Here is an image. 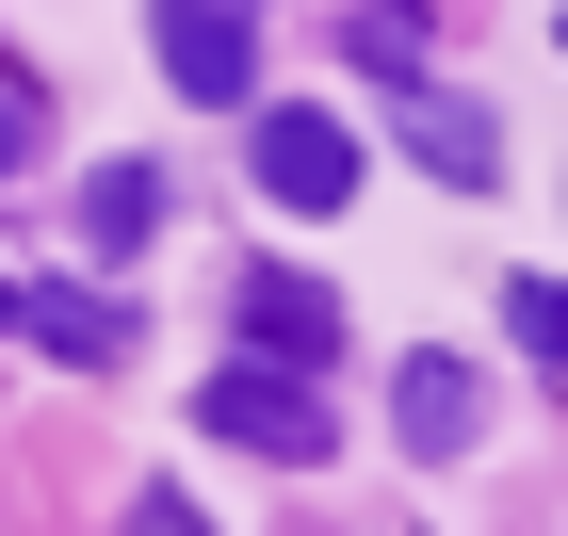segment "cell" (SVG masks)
<instances>
[{
	"label": "cell",
	"mask_w": 568,
	"mask_h": 536,
	"mask_svg": "<svg viewBox=\"0 0 568 536\" xmlns=\"http://www.w3.org/2000/svg\"><path fill=\"white\" fill-rule=\"evenodd\" d=\"M17 146H33V98H0V163H17Z\"/></svg>",
	"instance_id": "30bf717a"
},
{
	"label": "cell",
	"mask_w": 568,
	"mask_h": 536,
	"mask_svg": "<svg viewBox=\"0 0 568 536\" xmlns=\"http://www.w3.org/2000/svg\"><path fill=\"white\" fill-rule=\"evenodd\" d=\"M504 325H520V342L568 374V276H504Z\"/></svg>",
	"instance_id": "9c48e42d"
},
{
	"label": "cell",
	"mask_w": 568,
	"mask_h": 536,
	"mask_svg": "<svg viewBox=\"0 0 568 536\" xmlns=\"http://www.w3.org/2000/svg\"><path fill=\"white\" fill-rule=\"evenodd\" d=\"M179 98H261V49H244V0H146Z\"/></svg>",
	"instance_id": "3957f363"
},
{
	"label": "cell",
	"mask_w": 568,
	"mask_h": 536,
	"mask_svg": "<svg viewBox=\"0 0 568 536\" xmlns=\"http://www.w3.org/2000/svg\"><path fill=\"white\" fill-rule=\"evenodd\" d=\"M0 325H17V276H0Z\"/></svg>",
	"instance_id": "8fae6325"
},
{
	"label": "cell",
	"mask_w": 568,
	"mask_h": 536,
	"mask_svg": "<svg viewBox=\"0 0 568 536\" xmlns=\"http://www.w3.org/2000/svg\"><path fill=\"white\" fill-rule=\"evenodd\" d=\"M261 195H276V212H342V195H357V131L308 114V98H276V114H261Z\"/></svg>",
	"instance_id": "7a4b0ae2"
},
{
	"label": "cell",
	"mask_w": 568,
	"mask_h": 536,
	"mask_svg": "<svg viewBox=\"0 0 568 536\" xmlns=\"http://www.w3.org/2000/svg\"><path fill=\"white\" fill-rule=\"evenodd\" d=\"M195 423H212V439H244V455H325V391H308L293 357H276V374H212V391H195Z\"/></svg>",
	"instance_id": "6da1fadb"
},
{
	"label": "cell",
	"mask_w": 568,
	"mask_h": 536,
	"mask_svg": "<svg viewBox=\"0 0 568 536\" xmlns=\"http://www.w3.org/2000/svg\"><path fill=\"white\" fill-rule=\"evenodd\" d=\"M244 325H261V342H293V374H308V357H325V342H342V310H325V276H244Z\"/></svg>",
	"instance_id": "52a82bcc"
},
{
	"label": "cell",
	"mask_w": 568,
	"mask_h": 536,
	"mask_svg": "<svg viewBox=\"0 0 568 536\" xmlns=\"http://www.w3.org/2000/svg\"><path fill=\"white\" fill-rule=\"evenodd\" d=\"M406 146H423L438 179H504V131H487L471 98H406Z\"/></svg>",
	"instance_id": "ba28073f"
},
{
	"label": "cell",
	"mask_w": 568,
	"mask_h": 536,
	"mask_svg": "<svg viewBox=\"0 0 568 536\" xmlns=\"http://www.w3.org/2000/svg\"><path fill=\"white\" fill-rule=\"evenodd\" d=\"M163 227H179L163 163H98V179H82V261H146Z\"/></svg>",
	"instance_id": "5b68a950"
},
{
	"label": "cell",
	"mask_w": 568,
	"mask_h": 536,
	"mask_svg": "<svg viewBox=\"0 0 568 536\" xmlns=\"http://www.w3.org/2000/svg\"><path fill=\"white\" fill-rule=\"evenodd\" d=\"M390 439L406 455H471L487 439V374H471V357H406V374H390Z\"/></svg>",
	"instance_id": "277c9868"
},
{
	"label": "cell",
	"mask_w": 568,
	"mask_h": 536,
	"mask_svg": "<svg viewBox=\"0 0 568 536\" xmlns=\"http://www.w3.org/2000/svg\"><path fill=\"white\" fill-rule=\"evenodd\" d=\"M17 342H49V357H131V310L82 293V276H33V293H17Z\"/></svg>",
	"instance_id": "8992f818"
}]
</instances>
